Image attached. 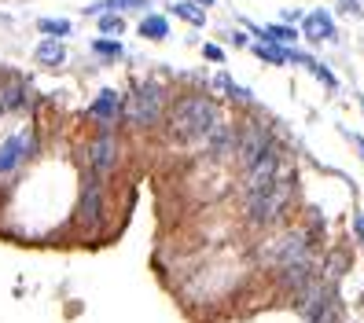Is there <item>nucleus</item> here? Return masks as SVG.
<instances>
[{
    "instance_id": "f3484780",
    "label": "nucleus",
    "mask_w": 364,
    "mask_h": 323,
    "mask_svg": "<svg viewBox=\"0 0 364 323\" xmlns=\"http://www.w3.org/2000/svg\"><path fill=\"white\" fill-rule=\"evenodd\" d=\"M33 55H37L41 67H63V62H67V48H63L59 40H41Z\"/></svg>"
},
{
    "instance_id": "0eeeda50",
    "label": "nucleus",
    "mask_w": 364,
    "mask_h": 323,
    "mask_svg": "<svg viewBox=\"0 0 364 323\" xmlns=\"http://www.w3.org/2000/svg\"><path fill=\"white\" fill-rule=\"evenodd\" d=\"M114 162H118V140L111 128H100V136H92V143L85 147V173H96L107 180Z\"/></svg>"
},
{
    "instance_id": "a211bd4d",
    "label": "nucleus",
    "mask_w": 364,
    "mask_h": 323,
    "mask_svg": "<svg viewBox=\"0 0 364 323\" xmlns=\"http://www.w3.org/2000/svg\"><path fill=\"white\" fill-rule=\"evenodd\" d=\"M173 15H181L184 23H191V26H206V11L196 4V0H177L173 8H169Z\"/></svg>"
},
{
    "instance_id": "6ab92c4d",
    "label": "nucleus",
    "mask_w": 364,
    "mask_h": 323,
    "mask_svg": "<svg viewBox=\"0 0 364 323\" xmlns=\"http://www.w3.org/2000/svg\"><path fill=\"white\" fill-rule=\"evenodd\" d=\"M213 89L228 92L232 99H240V103H250V89H243V84H235L228 74H218V77H213Z\"/></svg>"
},
{
    "instance_id": "a878e982",
    "label": "nucleus",
    "mask_w": 364,
    "mask_h": 323,
    "mask_svg": "<svg viewBox=\"0 0 364 323\" xmlns=\"http://www.w3.org/2000/svg\"><path fill=\"white\" fill-rule=\"evenodd\" d=\"M338 4H342V11H346V15H360V4H357V0H338Z\"/></svg>"
},
{
    "instance_id": "dca6fc26",
    "label": "nucleus",
    "mask_w": 364,
    "mask_h": 323,
    "mask_svg": "<svg viewBox=\"0 0 364 323\" xmlns=\"http://www.w3.org/2000/svg\"><path fill=\"white\" fill-rule=\"evenodd\" d=\"M254 55L265 59V62H272V67H284V62H291V59H294V48H284V45H269V40H258V45H254Z\"/></svg>"
},
{
    "instance_id": "5701e85b",
    "label": "nucleus",
    "mask_w": 364,
    "mask_h": 323,
    "mask_svg": "<svg viewBox=\"0 0 364 323\" xmlns=\"http://www.w3.org/2000/svg\"><path fill=\"white\" fill-rule=\"evenodd\" d=\"M111 4V11L118 8V11H144L147 8V0H107Z\"/></svg>"
},
{
    "instance_id": "423d86ee",
    "label": "nucleus",
    "mask_w": 364,
    "mask_h": 323,
    "mask_svg": "<svg viewBox=\"0 0 364 323\" xmlns=\"http://www.w3.org/2000/svg\"><path fill=\"white\" fill-rule=\"evenodd\" d=\"M103 221H107V180L96 173H85L77 195V224L85 231H100Z\"/></svg>"
},
{
    "instance_id": "f257e3e1",
    "label": "nucleus",
    "mask_w": 364,
    "mask_h": 323,
    "mask_svg": "<svg viewBox=\"0 0 364 323\" xmlns=\"http://www.w3.org/2000/svg\"><path fill=\"white\" fill-rule=\"evenodd\" d=\"M218 121H221V106L210 96H181L169 106L166 133L177 147H191V143H203Z\"/></svg>"
},
{
    "instance_id": "6e6552de",
    "label": "nucleus",
    "mask_w": 364,
    "mask_h": 323,
    "mask_svg": "<svg viewBox=\"0 0 364 323\" xmlns=\"http://www.w3.org/2000/svg\"><path fill=\"white\" fill-rule=\"evenodd\" d=\"M33 147H37V143H33V133H18V136H11V140L0 143V177L15 173V169L33 155Z\"/></svg>"
},
{
    "instance_id": "4468645a",
    "label": "nucleus",
    "mask_w": 364,
    "mask_h": 323,
    "mask_svg": "<svg viewBox=\"0 0 364 323\" xmlns=\"http://www.w3.org/2000/svg\"><path fill=\"white\" fill-rule=\"evenodd\" d=\"M291 62H298V67H306V70H309V74H313L320 84H328L331 92L338 89V77H335V74H331V70H328L320 59H313V55H306V52H294V59H291Z\"/></svg>"
},
{
    "instance_id": "39448f33",
    "label": "nucleus",
    "mask_w": 364,
    "mask_h": 323,
    "mask_svg": "<svg viewBox=\"0 0 364 323\" xmlns=\"http://www.w3.org/2000/svg\"><path fill=\"white\" fill-rule=\"evenodd\" d=\"M280 147V140H276V128L262 118H250L243 125H235V158H240L243 169H250L254 162H262L265 155H272V150Z\"/></svg>"
},
{
    "instance_id": "f8f14e48",
    "label": "nucleus",
    "mask_w": 364,
    "mask_h": 323,
    "mask_svg": "<svg viewBox=\"0 0 364 323\" xmlns=\"http://www.w3.org/2000/svg\"><path fill=\"white\" fill-rule=\"evenodd\" d=\"M302 33L309 40H331L335 37V18L324 11V8H316L309 15H302Z\"/></svg>"
},
{
    "instance_id": "9b49d317",
    "label": "nucleus",
    "mask_w": 364,
    "mask_h": 323,
    "mask_svg": "<svg viewBox=\"0 0 364 323\" xmlns=\"http://www.w3.org/2000/svg\"><path fill=\"white\" fill-rule=\"evenodd\" d=\"M23 106H30V84L8 74L4 81H0V114L4 111H23Z\"/></svg>"
},
{
    "instance_id": "bb28decb",
    "label": "nucleus",
    "mask_w": 364,
    "mask_h": 323,
    "mask_svg": "<svg viewBox=\"0 0 364 323\" xmlns=\"http://www.w3.org/2000/svg\"><path fill=\"white\" fill-rule=\"evenodd\" d=\"M196 4H199V8H210V4H218V0H196Z\"/></svg>"
},
{
    "instance_id": "1a4fd4ad",
    "label": "nucleus",
    "mask_w": 364,
    "mask_h": 323,
    "mask_svg": "<svg viewBox=\"0 0 364 323\" xmlns=\"http://www.w3.org/2000/svg\"><path fill=\"white\" fill-rule=\"evenodd\" d=\"M203 143H206V158H210V162L235 158V125L221 118L218 125H213V133H210Z\"/></svg>"
},
{
    "instance_id": "393cba45",
    "label": "nucleus",
    "mask_w": 364,
    "mask_h": 323,
    "mask_svg": "<svg viewBox=\"0 0 364 323\" xmlns=\"http://www.w3.org/2000/svg\"><path fill=\"white\" fill-rule=\"evenodd\" d=\"M353 235H357V243L364 246V213H353Z\"/></svg>"
},
{
    "instance_id": "ddd939ff",
    "label": "nucleus",
    "mask_w": 364,
    "mask_h": 323,
    "mask_svg": "<svg viewBox=\"0 0 364 323\" xmlns=\"http://www.w3.org/2000/svg\"><path fill=\"white\" fill-rule=\"evenodd\" d=\"M247 30L258 37V40H269V45H284V48H291L298 37H302V30H294V26H254V23H247Z\"/></svg>"
},
{
    "instance_id": "cd10ccee",
    "label": "nucleus",
    "mask_w": 364,
    "mask_h": 323,
    "mask_svg": "<svg viewBox=\"0 0 364 323\" xmlns=\"http://www.w3.org/2000/svg\"><path fill=\"white\" fill-rule=\"evenodd\" d=\"M357 147H360V158H364V140H357Z\"/></svg>"
},
{
    "instance_id": "c85d7f7f",
    "label": "nucleus",
    "mask_w": 364,
    "mask_h": 323,
    "mask_svg": "<svg viewBox=\"0 0 364 323\" xmlns=\"http://www.w3.org/2000/svg\"><path fill=\"white\" fill-rule=\"evenodd\" d=\"M360 106H364V103H360Z\"/></svg>"
},
{
    "instance_id": "20e7f679",
    "label": "nucleus",
    "mask_w": 364,
    "mask_h": 323,
    "mask_svg": "<svg viewBox=\"0 0 364 323\" xmlns=\"http://www.w3.org/2000/svg\"><path fill=\"white\" fill-rule=\"evenodd\" d=\"M166 89L159 81H144L122 99V121L136 133H151L166 121Z\"/></svg>"
},
{
    "instance_id": "f03ea898",
    "label": "nucleus",
    "mask_w": 364,
    "mask_h": 323,
    "mask_svg": "<svg viewBox=\"0 0 364 323\" xmlns=\"http://www.w3.org/2000/svg\"><path fill=\"white\" fill-rule=\"evenodd\" d=\"M294 169H287V173L262 187V191H250V195H243V221L254 228V231H272V228H280L287 221V213H291V202H294Z\"/></svg>"
},
{
    "instance_id": "412c9836",
    "label": "nucleus",
    "mask_w": 364,
    "mask_h": 323,
    "mask_svg": "<svg viewBox=\"0 0 364 323\" xmlns=\"http://www.w3.org/2000/svg\"><path fill=\"white\" fill-rule=\"evenodd\" d=\"M41 33H48V40H63V37H67L70 33V23H67V18H41Z\"/></svg>"
},
{
    "instance_id": "7ed1b4c3",
    "label": "nucleus",
    "mask_w": 364,
    "mask_h": 323,
    "mask_svg": "<svg viewBox=\"0 0 364 323\" xmlns=\"http://www.w3.org/2000/svg\"><path fill=\"white\" fill-rule=\"evenodd\" d=\"M316 250H320V239H313L309 228H280V231L265 235L258 243V265L276 275L291 265H302V261L320 257Z\"/></svg>"
},
{
    "instance_id": "aec40b11",
    "label": "nucleus",
    "mask_w": 364,
    "mask_h": 323,
    "mask_svg": "<svg viewBox=\"0 0 364 323\" xmlns=\"http://www.w3.org/2000/svg\"><path fill=\"white\" fill-rule=\"evenodd\" d=\"M92 52H96L100 59H122V55H125V48L118 45L114 37H96V40H92Z\"/></svg>"
},
{
    "instance_id": "b1692460",
    "label": "nucleus",
    "mask_w": 364,
    "mask_h": 323,
    "mask_svg": "<svg viewBox=\"0 0 364 323\" xmlns=\"http://www.w3.org/2000/svg\"><path fill=\"white\" fill-rule=\"evenodd\" d=\"M203 59H210V62H225V48H221V45H203Z\"/></svg>"
},
{
    "instance_id": "2eb2a0df",
    "label": "nucleus",
    "mask_w": 364,
    "mask_h": 323,
    "mask_svg": "<svg viewBox=\"0 0 364 323\" xmlns=\"http://www.w3.org/2000/svg\"><path fill=\"white\" fill-rule=\"evenodd\" d=\"M140 37H147V40H166V37H169V18L147 11V15L140 18Z\"/></svg>"
},
{
    "instance_id": "4be33fe9",
    "label": "nucleus",
    "mask_w": 364,
    "mask_h": 323,
    "mask_svg": "<svg viewBox=\"0 0 364 323\" xmlns=\"http://www.w3.org/2000/svg\"><path fill=\"white\" fill-rule=\"evenodd\" d=\"M100 33L118 37V33H122V18H118V15H100Z\"/></svg>"
},
{
    "instance_id": "9d476101",
    "label": "nucleus",
    "mask_w": 364,
    "mask_h": 323,
    "mask_svg": "<svg viewBox=\"0 0 364 323\" xmlns=\"http://www.w3.org/2000/svg\"><path fill=\"white\" fill-rule=\"evenodd\" d=\"M89 118H92L100 128H111V125L122 118V96H118L114 89H103V92L92 99V106H89Z\"/></svg>"
}]
</instances>
